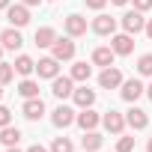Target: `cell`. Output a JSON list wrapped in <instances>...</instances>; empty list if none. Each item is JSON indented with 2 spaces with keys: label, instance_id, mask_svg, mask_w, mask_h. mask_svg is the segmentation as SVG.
Instances as JSON below:
<instances>
[{
  "label": "cell",
  "instance_id": "obj_11",
  "mask_svg": "<svg viewBox=\"0 0 152 152\" xmlns=\"http://www.w3.org/2000/svg\"><path fill=\"white\" fill-rule=\"evenodd\" d=\"M93 33H99V36H113V33H116V18H110V15H96V18H93Z\"/></svg>",
  "mask_w": 152,
  "mask_h": 152
},
{
  "label": "cell",
  "instance_id": "obj_5",
  "mask_svg": "<svg viewBox=\"0 0 152 152\" xmlns=\"http://www.w3.org/2000/svg\"><path fill=\"white\" fill-rule=\"evenodd\" d=\"M99 87H102V90H116V87H122V72H119L116 66H107V69L99 75Z\"/></svg>",
  "mask_w": 152,
  "mask_h": 152
},
{
  "label": "cell",
  "instance_id": "obj_6",
  "mask_svg": "<svg viewBox=\"0 0 152 152\" xmlns=\"http://www.w3.org/2000/svg\"><path fill=\"white\" fill-rule=\"evenodd\" d=\"M102 125H104V128H107L110 134H122L128 122H125V116H122L119 110H107V113L102 116Z\"/></svg>",
  "mask_w": 152,
  "mask_h": 152
},
{
  "label": "cell",
  "instance_id": "obj_35",
  "mask_svg": "<svg viewBox=\"0 0 152 152\" xmlns=\"http://www.w3.org/2000/svg\"><path fill=\"white\" fill-rule=\"evenodd\" d=\"M12 6V0H0V9H9Z\"/></svg>",
  "mask_w": 152,
  "mask_h": 152
},
{
  "label": "cell",
  "instance_id": "obj_24",
  "mask_svg": "<svg viewBox=\"0 0 152 152\" xmlns=\"http://www.w3.org/2000/svg\"><path fill=\"white\" fill-rule=\"evenodd\" d=\"M18 93H21L24 99H36V96H39V84L30 81V78H24V81L18 84Z\"/></svg>",
  "mask_w": 152,
  "mask_h": 152
},
{
  "label": "cell",
  "instance_id": "obj_21",
  "mask_svg": "<svg viewBox=\"0 0 152 152\" xmlns=\"http://www.w3.org/2000/svg\"><path fill=\"white\" fill-rule=\"evenodd\" d=\"M12 66H15V72H18V75H24V78H30V75L36 72V63H33V60H30L27 54L15 57V63H12Z\"/></svg>",
  "mask_w": 152,
  "mask_h": 152
},
{
  "label": "cell",
  "instance_id": "obj_41",
  "mask_svg": "<svg viewBox=\"0 0 152 152\" xmlns=\"http://www.w3.org/2000/svg\"><path fill=\"white\" fill-rule=\"evenodd\" d=\"M0 99H3V84H0Z\"/></svg>",
  "mask_w": 152,
  "mask_h": 152
},
{
  "label": "cell",
  "instance_id": "obj_27",
  "mask_svg": "<svg viewBox=\"0 0 152 152\" xmlns=\"http://www.w3.org/2000/svg\"><path fill=\"white\" fill-rule=\"evenodd\" d=\"M137 72L146 75V78H152V54H143V57L137 60Z\"/></svg>",
  "mask_w": 152,
  "mask_h": 152
},
{
  "label": "cell",
  "instance_id": "obj_37",
  "mask_svg": "<svg viewBox=\"0 0 152 152\" xmlns=\"http://www.w3.org/2000/svg\"><path fill=\"white\" fill-rule=\"evenodd\" d=\"M146 96H149V99H152V84H149V87H146Z\"/></svg>",
  "mask_w": 152,
  "mask_h": 152
},
{
  "label": "cell",
  "instance_id": "obj_14",
  "mask_svg": "<svg viewBox=\"0 0 152 152\" xmlns=\"http://www.w3.org/2000/svg\"><path fill=\"white\" fill-rule=\"evenodd\" d=\"M143 93H146V87H143L137 78H128V81H122V99H125V102H137Z\"/></svg>",
  "mask_w": 152,
  "mask_h": 152
},
{
  "label": "cell",
  "instance_id": "obj_10",
  "mask_svg": "<svg viewBox=\"0 0 152 152\" xmlns=\"http://www.w3.org/2000/svg\"><path fill=\"white\" fill-rule=\"evenodd\" d=\"M75 119H78V113H75L72 107H66V104H60V107H57V110L51 113V122H54L57 128H69V125H72Z\"/></svg>",
  "mask_w": 152,
  "mask_h": 152
},
{
  "label": "cell",
  "instance_id": "obj_12",
  "mask_svg": "<svg viewBox=\"0 0 152 152\" xmlns=\"http://www.w3.org/2000/svg\"><path fill=\"white\" fill-rule=\"evenodd\" d=\"M21 113H24L27 119H33V122H36V119H42V116H45V102H42L39 96H36V99H24Z\"/></svg>",
  "mask_w": 152,
  "mask_h": 152
},
{
  "label": "cell",
  "instance_id": "obj_16",
  "mask_svg": "<svg viewBox=\"0 0 152 152\" xmlns=\"http://www.w3.org/2000/svg\"><path fill=\"white\" fill-rule=\"evenodd\" d=\"M125 122H128L134 131H143V128L149 125V116H146V110H140V107H131V110L125 113Z\"/></svg>",
  "mask_w": 152,
  "mask_h": 152
},
{
  "label": "cell",
  "instance_id": "obj_29",
  "mask_svg": "<svg viewBox=\"0 0 152 152\" xmlns=\"http://www.w3.org/2000/svg\"><path fill=\"white\" fill-rule=\"evenodd\" d=\"M12 122V110L9 107H3V104H0V128H6Z\"/></svg>",
  "mask_w": 152,
  "mask_h": 152
},
{
  "label": "cell",
  "instance_id": "obj_26",
  "mask_svg": "<svg viewBox=\"0 0 152 152\" xmlns=\"http://www.w3.org/2000/svg\"><path fill=\"white\" fill-rule=\"evenodd\" d=\"M12 78H15V66H12V63H0V84L6 87Z\"/></svg>",
  "mask_w": 152,
  "mask_h": 152
},
{
  "label": "cell",
  "instance_id": "obj_34",
  "mask_svg": "<svg viewBox=\"0 0 152 152\" xmlns=\"http://www.w3.org/2000/svg\"><path fill=\"white\" fill-rule=\"evenodd\" d=\"M146 36H149V39H152V18H149V21H146Z\"/></svg>",
  "mask_w": 152,
  "mask_h": 152
},
{
  "label": "cell",
  "instance_id": "obj_3",
  "mask_svg": "<svg viewBox=\"0 0 152 152\" xmlns=\"http://www.w3.org/2000/svg\"><path fill=\"white\" fill-rule=\"evenodd\" d=\"M122 30L125 33H140V30H146V18H143V12L140 9H131V12H125L122 15Z\"/></svg>",
  "mask_w": 152,
  "mask_h": 152
},
{
  "label": "cell",
  "instance_id": "obj_32",
  "mask_svg": "<svg viewBox=\"0 0 152 152\" xmlns=\"http://www.w3.org/2000/svg\"><path fill=\"white\" fill-rule=\"evenodd\" d=\"M27 152H51V149H45V146H42V143H33V146H30V149H27Z\"/></svg>",
  "mask_w": 152,
  "mask_h": 152
},
{
  "label": "cell",
  "instance_id": "obj_23",
  "mask_svg": "<svg viewBox=\"0 0 152 152\" xmlns=\"http://www.w3.org/2000/svg\"><path fill=\"white\" fill-rule=\"evenodd\" d=\"M90 75H93V66H87V63H75V66H72V81L87 84V81H90Z\"/></svg>",
  "mask_w": 152,
  "mask_h": 152
},
{
  "label": "cell",
  "instance_id": "obj_4",
  "mask_svg": "<svg viewBox=\"0 0 152 152\" xmlns=\"http://www.w3.org/2000/svg\"><path fill=\"white\" fill-rule=\"evenodd\" d=\"M110 48L116 51V57H128L134 51V36L131 33H116V36H110Z\"/></svg>",
  "mask_w": 152,
  "mask_h": 152
},
{
  "label": "cell",
  "instance_id": "obj_40",
  "mask_svg": "<svg viewBox=\"0 0 152 152\" xmlns=\"http://www.w3.org/2000/svg\"><path fill=\"white\" fill-rule=\"evenodd\" d=\"M3 51H6V48H3V42H0V57H3Z\"/></svg>",
  "mask_w": 152,
  "mask_h": 152
},
{
  "label": "cell",
  "instance_id": "obj_19",
  "mask_svg": "<svg viewBox=\"0 0 152 152\" xmlns=\"http://www.w3.org/2000/svg\"><path fill=\"white\" fill-rule=\"evenodd\" d=\"M33 42H36L39 48H51V45L57 42V30H54V27H39L36 36H33Z\"/></svg>",
  "mask_w": 152,
  "mask_h": 152
},
{
  "label": "cell",
  "instance_id": "obj_9",
  "mask_svg": "<svg viewBox=\"0 0 152 152\" xmlns=\"http://www.w3.org/2000/svg\"><path fill=\"white\" fill-rule=\"evenodd\" d=\"M36 72H39V78H57L60 75V60L57 57H42L39 63H36Z\"/></svg>",
  "mask_w": 152,
  "mask_h": 152
},
{
  "label": "cell",
  "instance_id": "obj_1",
  "mask_svg": "<svg viewBox=\"0 0 152 152\" xmlns=\"http://www.w3.org/2000/svg\"><path fill=\"white\" fill-rule=\"evenodd\" d=\"M75 51H78V48H75L72 36H66V39H60V36H57V42L51 45V57H57L60 63H63V60H72V57H75Z\"/></svg>",
  "mask_w": 152,
  "mask_h": 152
},
{
  "label": "cell",
  "instance_id": "obj_28",
  "mask_svg": "<svg viewBox=\"0 0 152 152\" xmlns=\"http://www.w3.org/2000/svg\"><path fill=\"white\" fill-rule=\"evenodd\" d=\"M116 152H134V137H119Z\"/></svg>",
  "mask_w": 152,
  "mask_h": 152
},
{
  "label": "cell",
  "instance_id": "obj_39",
  "mask_svg": "<svg viewBox=\"0 0 152 152\" xmlns=\"http://www.w3.org/2000/svg\"><path fill=\"white\" fill-rule=\"evenodd\" d=\"M6 152H21V149H18V146H9V149H6Z\"/></svg>",
  "mask_w": 152,
  "mask_h": 152
},
{
  "label": "cell",
  "instance_id": "obj_25",
  "mask_svg": "<svg viewBox=\"0 0 152 152\" xmlns=\"http://www.w3.org/2000/svg\"><path fill=\"white\" fill-rule=\"evenodd\" d=\"M51 152H75V143H72L69 137H54V143H51Z\"/></svg>",
  "mask_w": 152,
  "mask_h": 152
},
{
  "label": "cell",
  "instance_id": "obj_20",
  "mask_svg": "<svg viewBox=\"0 0 152 152\" xmlns=\"http://www.w3.org/2000/svg\"><path fill=\"white\" fill-rule=\"evenodd\" d=\"M113 57H116V51H113V48H96V51H93V63H96V66H102V69L113 66Z\"/></svg>",
  "mask_w": 152,
  "mask_h": 152
},
{
  "label": "cell",
  "instance_id": "obj_2",
  "mask_svg": "<svg viewBox=\"0 0 152 152\" xmlns=\"http://www.w3.org/2000/svg\"><path fill=\"white\" fill-rule=\"evenodd\" d=\"M6 18H9V24L12 27H24V24H30V6H24V3H12L9 9H6Z\"/></svg>",
  "mask_w": 152,
  "mask_h": 152
},
{
  "label": "cell",
  "instance_id": "obj_15",
  "mask_svg": "<svg viewBox=\"0 0 152 152\" xmlns=\"http://www.w3.org/2000/svg\"><path fill=\"white\" fill-rule=\"evenodd\" d=\"M75 122H78V125H81L84 131H93V128H96V125L102 122V116H99V113H96L93 107H84V110L78 113V119H75Z\"/></svg>",
  "mask_w": 152,
  "mask_h": 152
},
{
  "label": "cell",
  "instance_id": "obj_30",
  "mask_svg": "<svg viewBox=\"0 0 152 152\" xmlns=\"http://www.w3.org/2000/svg\"><path fill=\"white\" fill-rule=\"evenodd\" d=\"M84 3H87V9H96V12H99V9L107 6V0H84Z\"/></svg>",
  "mask_w": 152,
  "mask_h": 152
},
{
  "label": "cell",
  "instance_id": "obj_13",
  "mask_svg": "<svg viewBox=\"0 0 152 152\" xmlns=\"http://www.w3.org/2000/svg\"><path fill=\"white\" fill-rule=\"evenodd\" d=\"M0 42H3V48H6V51H18V48L24 45V39H21V30H18V27H6L3 33H0Z\"/></svg>",
  "mask_w": 152,
  "mask_h": 152
},
{
  "label": "cell",
  "instance_id": "obj_18",
  "mask_svg": "<svg viewBox=\"0 0 152 152\" xmlns=\"http://www.w3.org/2000/svg\"><path fill=\"white\" fill-rule=\"evenodd\" d=\"M102 143H104V137L93 128V131H84V137H81V146H84V152H99L102 149Z\"/></svg>",
  "mask_w": 152,
  "mask_h": 152
},
{
  "label": "cell",
  "instance_id": "obj_22",
  "mask_svg": "<svg viewBox=\"0 0 152 152\" xmlns=\"http://www.w3.org/2000/svg\"><path fill=\"white\" fill-rule=\"evenodd\" d=\"M18 140H21V131H18V128H12V125L0 128V143H3L6 149H9V146H18Z\"/></svg>",
  "mask_w": 152,
  "mask_h": 152
},
{
  "label": "cell",
  "instance_id": "obj_8",
  "mask_svg": "<svg viewBox=\"0 0 152 152\" xmlns=\"http://www.w3.org/2000/svg\"><path fill=\"white\" fill-rule=\"evenodd\" d=\"M63 27H66V36L78 39V36L87 33V18H84V15H69V18L63 21Z\"/></svg>",
  "mask_w": 152,
  "mask_h": 152
},
{
  "label": "cell",
  "instance_id": "obj_17",
  "mask_svg": "<svg viewBox=\"0 0 152 152\" xmlns=\"http://www.w3.org/2000/svg\"><path fill=\"white\" fill-rule=\"evenodd\" d=\"M72 99H75V104H78V107H93V104H96V90L78 87V90L72 93Z\"/></svg>",
  "mask_w": 152,
  "mask_h": 152
},
{
  "label": "cell",
  "instance_id": "obj_38",
  "mask_svg": "<svg viewBox=\"0 0 152 152\" xmlns=\"http://www.w3.org/2000/svg\"><path fill=\"white\" fill-rule=\"evenodd\" d=\"M146 152H152V137H149V143H146Z\"/></svg>",
  "mask_w": 152,
  "mask_h": 152
},
{
  "label": "cell",
  "instance_id": "obj_33",
  "mask_svg": "<svg viewBox=\"0 0 152 152\" xmlns=\"http://www.w3.org/2000/svg\"><path fill=\"white\" fill-rule=\"evenodd\" d=\"M21 3H24V6H39L42 0H21Z\"/></svg>",
  "mask_w": 152,
  "mask_h": 152
},
{
  "label": "cell",
  "instance_id": "obj_36",
  "mask_svg": "<svg viewBox=\"0 0 152 152\" xmlns=\"http://www.w3.org/2000/svg\"><path fill=\"white\" fill-rule=\"evenodd\" d=\"M110 3H113V6H125V3H128V0H110Z\"/></svg>",
  "mask_w": 152,
  "mask_h": 152
},
{
  "label": "cell",
  "instance_id": "obj_31",
  "mask_svg": "<svg viewBox=\"0 0 152 152\" xmlns=\"http://www.w3.org/2000/svg\"><path fill=\"white\" fill-rule=\"evenodd\" d=\"M134 9H140V12H149V9H152V0H134Z\"/></svg>",
  "mask_w": 152,
  "mask_h": 152
},
{
  "label": "cell",
  "instance_id": "obj_7",
  "mask_svg": "<svg viewBox=\"0 0 152 152\" xmlns=\"http://www.w3.org/2000/svg\"><path fill=\"white\" fill-rule=\"evenodd\" d=\"M51 93L57 96V99H69L72 93H75V81H72V75H57L54 78V84H51Z\"/></svg>",
  "mask_w": 152,
  "mask_h": 152
}]
</instances>
